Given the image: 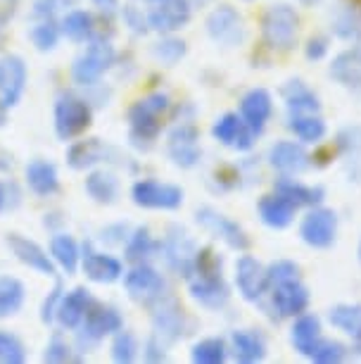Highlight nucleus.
<instances>
[{
    "instance_id": "f257e3e1",
    "label": "nucleus",
    "mask_w": 361,
    "mask_h": 364,
    "mask_svg": "<svg viewBox=\"0 0 361 364\" xmlns=\"http://www.w3.org/2000/svg\"><path fill=\"white\" fill-rule=\"evenodd\" d=\"M167 109H169L167 93H150L128 107V139H131L135 148L148 150L160 139L162 127H165L162 119H165Z\"/></svg>"
},
{
    "instance_id": "f03ea898",
    "label": "nucleus",
    "mask_w": 361,
    "mask_h": 364,
    "mask_svg": "<svg viewBox=\"0 0 361 364\" xmlns=\"http://www.w3.org/2000/svg\"><path fill=\"white\" fill-rule=\"evenodd\" d=\"M93 124V105L86 95L62 91L52 105V127L60 141H77Z\"/></svg>"
},
{
    "instance_id": "7ed1b4c3",
    "label": "nucleus",
    "mask_w": 361,
    "mask_h": 364,
    "mask_svg": "<svg viewBox=\"0 0 361 364\" xmlns=\"http://www.w3.org/2000/svg\"><path fill=\"white\" fill-rule=\"evenodd\" d=\"M119 328H124V317L117 307L110 302L93 300L81 326L77 328V353H91L93 348H98L107 336H114Z\"/></svg>"
},
{
    "instance_id": "20e7f679",
    "label": "nucleus",
    "mask_w": 361,
    "mask_h": 364,
    "mask_svg": "<svg viewBox=\"0 0 361 364\" xmlns=\"http://www.w3.org/2000/svg\"><path fill=\"white\" fill-rule=\"evenodd\" d=\"M114 63H117V50L110 41H88L86 50H81L72 63V81L79 88L98 86Z\"/></svg>"
},
{
    "instance_id": "39448f33",
    "label": "nucleus",
    "mask_w": 361,
    "mask_h": 364,
    "mask_svg": "<svg viewBox=\"0 0 361 364\" xmlns=\"http://www.w3.org/2000/svg\"><path fill=\"white\" fill-rule=\"evenodd\" d=\"M190 298L207 310H221L231 298L228 284L223 279V267H202L188 279Z\"/></svg>"
},
{
    "instance_id": "423d86ee",
    "label": "nucleus",
    "mask_w": 361,
    "mask_h": 364,
    "mask_svg": "<svg viewBox=\"0 0 361 364\" xmlns=\"http://www.w3.org/2000/svg\"><path fill=\"white\" fill-rule=\"evenodd\" d=\"M297 26L299 17L290 5H274V8L267 10V15L262 19L264 41L274 50H290L297 38Z\"/></svg>"
},
{
    "instance_id": "0eeeda50",
    "label": "nucleus",
    "mask_w": 361,
    "mask_h": 364,
    "mask_svg": "<svg viewBox=\"0 0 361 364\" xmlns=\"http://www.w3.org/2000/svg\"><path fill=\"white\" fill-rule=\"evenodd\" d=\"M26 84H29V67L22 55H0V105L8 109L17 107L24 98Z\"/></svg>"
},
{
    "instance_id": "6e6552de",
    "label": "nucleus",
    "mask_w": 361,
    "mask_h": 364,
    "mask_svg": "<svg viewBox=\"0 0 361 364\" xmlns=\"http://www.w3.org/2000/svg\"><path fill=\"white\" fill-rule=\"evenodd\" d=\"M150 317H152L155 336H160L165 343H176L186 333V314L179 300L169 293H162L157 300L150 302Z\"/></svg>"
},
{
    "instance_id": "1a4fd4ad",
    "label": "nucleus",
    "mask_w": 361,
    "mask_h": 364,
    "mask_svg": "<svg viewBox=\"0 0 361 364\" xmlns=\"http://www.w3.org/2000/svg\"><path fill=\"white\" fill-rule=\"evenodd\" d=\"M131 200L143 210H179L183 205V188L155 178H138L131 186Z\"/></svg>"
},
{
    "instance_id": "9d476101",
    "label": "nucleus",
    "mask_w": 361,
    "mask_h": 364,
    "mask_svg": "<svg viewBox=\"0 0 361 364\" xmlns=\"http://www.w3.org/2000/svg\"><path fill=\"white\" fill-rule=\"evenodd\" d=\"M148 24L152 31L176 33L186 29L193 17L190 0H148Z\"/></svg>"
},
{
    "instance_id": "9b49d317",
    "label": "nucleus",
    "mask_w": 361,
    "mask_h": 364,
    "mask_svg": "<svg viewBox=\"0 0 361 364\" xmlns=\"http://www.w3.org/2000/svg\"><path fill=\"white\" fill-rule=\"evenodd\" d=\"M81 272L86 274L88 281L93 284L110 286L114 281L124 277V262L119 257L110 255V252H102L93 245V240H86L81 245Z\"/></svg>"
},
{
    "instance_id": "f8f14e48",
    "label": "nucleus",
    "mask_w": 361,
    "mask_h": 364,
    "mask_svg": "<svg viewBox=\"0 0 361 364\" xmlns=\"http://www.w3.org/2000/svg\"><path fill=\"white\" fill-rule=\"evenodd\" d=\"M124 288L128 293V298L140 302V305H150V302H155L160 298L162 293H165V279H162V274L155 269V267H150L148 262H138L133 264L131 269L124 272Z\"/></svg>"
},
{
    "instance_id": "ddd939ff",
    "label": "nucleus",
    "mask_w": 361,
    "mask_h": 364,
    "mask_svg": "<svg viewBox=\"0 0 361 364\" xmlns=\"http://www.w3.org/2000/svg\"><path fill=\"white\" fill-rule=\"evenodd\" d=\"M5 243H8V248L12 255H15L17 262L29 267L31 272H36L40 277H48V279L57 277V267L52 262L50 252H48L43 245H38L33 238L22 236V233H8Z\"/></svg>"
},
{
    "instance_id": "4468645a",
    "label": "nucleus",
    "mask_w": 361,
    "mask_h": 364,
    "mask_svg": "<svg viewBox=\"0 0 361 364\" xmlns=\"http://www.w3.org/2000/svg\"><path fill=\"white\" fill-rule=\"evenodd\" d=\"M160 252L165 255L167 264L172 267L179 277H183V279L193 277L197 248H195L193 238L186 233V229H181V226H169L167 238H165V243H162Z\"/></svg>"
},
{
    "instance_id": "2eb2a0df",
    "label": "nucleus",
    "mask_w": 361,
    "mask_h": 364,
    "mask_svg": "<svg viewBox=\"0 0 361 364\" xmlns=\"http://www.w3.org/2000/svg\"><path fill=\"white\" fill-rule=\"evenodd\" d=\"M195 222L202 226V229H207L212 236L221 238L223 243L228 245V248L233 250H248L250 248V238L248 233L243 231V226L233 222L231 217L221 215L219 210L209 208V205H204L195 212Z\"/></svg>"
},
{
    "instance_id": "dca6fc26",
    "label": "nucleus",
    "mask_w": 361,
    "mask_h": 364,
    "mask_svg": "<svg viewBox=\"0 0 361 364\" xmlns=\"http://www.w3.org/2000/svg\"><path fill=\"white\" fill-rule=\"evenodd\" d=\"M207 33L214 43L219 46H226V48H233V46H240L245 41V22L240 17V12L231 5H219L209 12L207 22Z\"/></svg>"
},
{
    "instance_id": "f3484780",
    "label": "nucleus",
    "mask_w": 361,
    "mask_h": 364,
    "mask_svg": "<svg viewBox=\"0 0 361 364\" xmlns=\"http://www.w3.org/2000/svg\"><path fill=\"white\" fill-rule=\"evenodd\" d=\"M167 150H169V157L176 167L181 169H190L200 162V132H197L195 124L190 122H181L172 129L169 134V141H167Z\"/></svg>"
},
{
    "instance_id": "a211bd4d",
    "label": "nucleus",
    "mask_w": 361,
    "mask_h": 364,
    "mask_svg": "<svg viewBox=\"0 0 361 364\" xmlns=\"http://www.w3.org/2000/svg\"><path fill=\"white\" fill-rule=\"evenodd\" d=\"M335 233H338V215L328 208L311 210L302 219V226H299V236L311 248H331L335 243Z\"/></svg>"
},
{
    "instance_id": "6ab92c4d",
    "label": "nucleus",
    "mask_w": 361,
    "mask_h": 364,
    "mask_svg": "<svg viewBox=\"0 0 361 364\" xmlns=\"http://www.w3.org/2000/svg\"><path fill=\"white\" fill-rule=\"evenodd\" d=\"M67 164L74 171H86L98 167L102 162H117L112 157H119L117 150L112 146H107L105 141L100 139H81V141H72V146L67 148Z\"/></svg>"
},
{
    "instance_id": "aec40b11",
    "label": "nucleus",
    "mask_w": 361,
    "mask_h": 364,
    "mask_svg": "<svg viewBox=\"0 0 361 364\" xmlns=\"http://www.w3.org/2000/svg\"><path fill=\"white\" fill-rule=\"evenodd\" d=\"M212 136L221 146L233 148L238 153H245V150H250L255 146L257 134L248 127V122H245L243 117H238L235 112H226L214 122Z\"/></svg>"
},
{
    "instance_id": "412c9836",
    "label": "nucleus",
    "mask_w": 361,
    "mask_h": 364,
    "mask_svg": "<svg viewBox=\"0 0 361 364\" xmlns=\"http://www.w3.org/2000/svg\"><path fill=\"white\" fill-rule=\"evenodd\" d=\"M235 286L245 300L255 302L260 300L269 288L267 269L260 259H255L252 255H243L235 262Z\"/></svg>"
},
{
    "instance_id": "4be33fe9",
    "label": "nucleus",
    "mask_w": 361,
    "mask_h": 364,
    "mask_svg": "<svg viewBox=\"0 0 361 364\" xmlns=\"http://www.w3.org/2000/svg\"><path fill=\"white\" fill-rule=\"evenodd\" d=\"M91 302L93 295L86 286H74L72 291H65L55 314V324L62 331H77L86 317L88 307H91Z\"/></svg>"
},
{
    "instance_id": "5701e85b",
    "label": "nucleus",
    "mask_w": 361,
    "mask_h": 364,
    "mask_svg": "<svg viewBox=\"0 0 361 364\" xmlns=\"http://www.w3.org/2000/svg\"><path fill=\"white\" fill-rule=\"evenodd\" d=\"M24 183L33 196L38 198H50L60 191V171L50 160L36 157L26 164L24 169Z\"/></svg>"
},
{
    "instance_id": "b1692460",
    "label": "nucleus",
    "mask_w": 361,
    "mask_h": 364,
    "mask_svg": "<svg viewBox=\"0 0 361 364\" xmlns=\"http://www.w3.org/2000/svg\"><path fill=\"white\" fill-rule=\"evenodd\" d=\"M271 288H274L271 300H274V307L281 317H299L306 310V305H309V293L299 284V279L283 281V284H276Z\"/></svg>"
},
{
    "instance_id": "393cba45",
    "label": "nucleus",
    "mask_w": 361,
    "mask_h": 364,
    "mask_svg": "<svg viewBox=\"0 0 361 364\" xmlns=\"http://www.w3.org/2000/svg\"><path fill=\"white\" fill-rule=\"evenodd\" d=\"M52 262L60 272H65L67 277H74L81 269V245L77 243V238L67 231L52 233L50 245H48Z\"/></svg>"
},
{
    "instance_id": "a878e982",
    "label": "nucleus",
    "mask_w": 361,
    "mask_h": 364,
    "mask_svg": "<svg viewBox=\"0 0 361 364\" xmlns=\"http://www.w3.org/2000/svg\"><path fill=\"white\" fill-rule=\"evenodd\" d=\"M84 191L88 193L93 203L98 205H112L119 198V176L112 169L105 167H93L88 169Z\"/></svg>"
},
{
    "instance_id": "bb28decb",
    "label": "nucleus",
    "mask_w": 361,
    "mask_h": 364,
    "mask_svg": "<svg viewBox=\"0 0 361 364\" xmlns=\"http://www.w3.org/2000/svg\"><path fill=\"white\" fill-rule=\"evenodd\" d=\"M271 95L269 91H264V88H252L243 95L240 100V117L245 122H248V127L252 129L255 134H262L264 127H267L269 117H271Z\"/></svg>"
},
{
    "instance_id": "cd10ccee",
    "label": "nucleus",
    "mask_w": 361,
    "mask_h": 364,
    "mask_svg": "<svg viewBox=\"0 0 361 364\" xmlns=\"http://www.w3.org/2000/svg\"><path fill=\"white\" fill-rule=\"evenodd\" d=\"M269 162H271V167L278 169L281 174L295 176V174H302V171L309 167V155H306V150L302 146H297V143L281 141L269 150Z\"/></svg>"
},
{
    "instance_id": "c85d7f7f",
    "label": "nucleus",
    "mask_w": 361,
    "mask_h": 364,
    "mask_svg": "<svg viewBox=\"0 0 361 364\" xmlns=\"http://www.w3.org/2000/svg\"><path fill=\"white\" fill-rule=\"evenodd\" d=\"M231 350L233 357L240 364H257L267 357V343L257 331L240 328V331L231 333Z\"/></svg>"
},
{
    "instance_id": "c756f323",
    "label": "nucleus",
    "mask_w": 361,
    "mask_h": 364,
    "mask_svg": "<svg viewBox=\"0 0 361 364\" xmlns=\"http://www.w3.org/2000/svg\"><path fill=\"white\" fill-rule=\"evenodd\" d=\"M295 212H297V205L290 203L288 198L281 193L264 196L260 200V217L271 229H285V226H290V222L295 219Z\"/></svg>"
},
{
    "instance_id": "7c9ffc66",
    "label": "nucleus",
    "mask_w": 361,
    "mask_h": 364,
    "mask_svg": "<svg viewBox=\"0 0 361 364\" xmlns=\"http://www.w3.org/2000/svg\"><path fill=\"white\" fill-rule=\"evenodd\" d=\"M290 341L299 355L311 357V353L321 343V321H318L316 314H299V319L292 326Z\"/></svg>"
},
{
    "instance_id": "2f4dec72",
    "label": "nucleus",
    "mask_w": 361,
    "mask_h": 364,
    "mask_svg": "<svg viewBox=\"0 0 361 364\" xmlns=\"http://www.w3.org/2000/svg\"><path fill=\"white\" fill-rule=\"evenodd\" d=\"M60 29H62V36L70 38L72 43H88L95 31V15L81 8L67 10L60 19Z\"/></svg>"
},
{
    "instance_id": "473e14b6",
    "label": "nucleus",
    "mask_w": 361,
    "mask_h": 364,
    "mask_svg": "<svg viewBox=\"0 0 361 364\" xmlns=\"http://www.w3.org/2000/svg\"><path fill=\"white\" fill-rule=\"evenodd\" d=\"M331 77L347 88L361 91V48L340 53L331 65Z\"/></svg>"
},
{
    "instance_id": "72a5a7b5",
    "label": "nucleus",
    "mask_w": 361,
    "mask_h": 364,
    "mask_svg": "<svg viewBox=\"0 0 361 364\" xmlns=\"http://www.w3.org/2000/svg\"><path fill=\"white\" fill-rule=\"evenodd\" d=\"M26 300V286L22 279L0 274V319H10L22 312Z\"/></svg>"
},
{
    "instance_id": "f704fd0d",
    "label": "nucleus",
    "mask_w": 361,
    "mask_h": 364,
    "mask_svg": "<svg viewBox=\"0 0 361 364\" xmlns=\"http://www.w3.org/2000/svg\"><path fill=\"white\" fill-rule=\"evenodd\" d=\"M160 248H162V243H157V240L152 238L148 226H138V229H133L128 233V238L124 243V259L131 264L148 262L155 252H160Z\"/></svg>"
},
{
    "instance_id": "c9c22d12",
    "label": "nucleus",
    "mask_w": 361,
    "mask_h": 364,
    "mask_svg": "<svg viewBox=\"0 0 361 364\" xmlns=\"http://www.w3.org/2000/svg\"><path fill=\"white\" fill-rule=\"evenodd\" d=\"M283 98H285V105L290 109V114L318 112V109H321V102H318L316 93L299 79H292L283 86Z\"/></svg>"
},
{
    "instance_id": "e433bc0d",
    "label": "nucleus",
    "mask_w": 361,
    "mask_h": 364,
    "mask_svg": "<svg viewBox=\"0 0 361 364\" xmlns=\"http://www.w3.org/2000/svg\"><path fill=\"white\" fill-rule=\"evenodd\" d=\"M62 38V29L55 17L50 19H33V26L29 29V41L38 53H52Z\"/></svg>"
},
{
    "instance_id": "4c0bfd02",
    "label": "nucleus",
    "mask_w": 361,
    "mask_h": 364,
    "mask_svg": "<svg viewBox=\"0 0 361 364\" xmlns=\"http://www.w3.org/2000/svg\"><path fill=\"white\" fill-rule=\"evenodd\" d=\"M288 129L304 143H316L326 136V122L318 117V112H299L290 114Z\"/></svg>"
},
{
    "instance_id": "58836bf2",
    "label": "nucleus",
    "mask_w": 361,
    "mask_h": 364,
    "mask_svg": "<svg viewBox=\"0 0 361 364\" xmlns=\"http://www.w3.org/2000/svg\"><path fill=\"white\" fill-rule=\"evenodd\" d=\"M331 324L352 336L361 346V305H335L328 314Z\"/></svg>"
},
{
    "instance_id": "ea45409f",
    "label": "nucleus",
    "mask_w": 361,
    "mask_h": 364,
    "mask_svg": "<svg viewBox=\"0 0 361 364\" xmlns=\"http://www.w3.org/2000/svg\"><path fill=\"white\" fill-rule=\"evenodd\" d=\"M276 193L285 196L290 203H295L297 208H302V205H318L323 200V188L302 186V183L292 181V178H283V181H278Z\"/></svg>"
},
{
    "instance_id": "a19ab883",
    "label": "nucleus",
    "mask_w": 361,
    "mask_h": 364,
    "mask_svg": "<svg viewBox=\"0 0 361 364\" xmlns=\"http://www.w3.org/2000/svg\"><path fill=\"white\" fill-rule=\"evenodd\" d=\"M228 357V348L223 338H202L190 350V360L195 364H223Z\"/></svg>"
},
{
    "instance_id": "79ce46f5",
    "label": "nucleus",
    "mask_w": 361,
    "mask_h": 364,
    "mask_svg": "<svg viewBox=\"0 0 361 364\" xmlns=\"http://www.w3.org/2000/svg\"><path fill=\"white\" fill-rule=\"evenodd\" d=\"M138 338L126 331V328H119L117 333L112 336V346H110V355H112V362L117 364H131L138 360Z\"/></svg>"
},
{
    "instance_id": "37998d69",
    "label": "nucleus",
    "mask_w": 361,
    "mask_h": 364,
    "mask_svg": "<svg viewBox=\"0 0 361 364\" xmlns=\"http://www.w3.org/2000/svg\"><path fill=\"white\" fill-rule=\"evenodd\" d=\"M186 41L176 38L174 33H165V38H160L157 43L152 46V55L160 60L162 65H176L181 63L183 58H186Z\"/></svg>"
},
{
    "instance_id": "c03bdc74",
    "label": "nucleus",
    "mask_w": 361,
    "mask_h": 364,
    "mask_svg": "<svg viewBox=\"0 0 361 364\" xmlns=\"http://www.w3.org/2000/svg\"><path fill=\"white\" fill-rule=\"evenodd\" d=\"M43 362H50V364H65V362H74V360H81V355H77L72 343H67V338H62L60 333L52 336L50 341L45 343L43 348Z\"/></svg>"
},
{
    "instance_id": "a18cd8bd",
    "label": "nucleus",
    "mask_w": 361,
    "mask_h": 364,
    "mask_svg": "<svg viewBox=\"0 0 361 364\" xmlns=\"http://www.w3.org/2000/svg\"><path fill=\"white\" fill-rule=\"evenodd\" d=\"M26 362V346L17 333L0 328V364H22Z\"/></svg>"
},
{
    "instance_id": "49530a36",
    "label": "nucleus",
    "mask_w": 361,
    "mask_h": 364,
    "mask_svg": "<svg viewBox=\"0 0 361 364\" xmlns=\"http://www.w3.org/2000/svg\"><path fill=\"white\" fill-rule=\"evenodd\" d=\"M347 357V348L343 346V343L338 341H323L316 346V350L311 353L309 360H314L318 364H335V362H343Z\"/></svg>"
},
{
    "instance_id": "de8ad7c7",
    "label": "nucleus",
    "mask_w": 361,
    "mask_h": 364,
    "mask_svg": "<svg viewBox=\"0 0 361 364\" xmlns=\"http://www.w3.org/2000/svg\"><path fill=\"white\" fill-rule=\"evenodd\" d=\"M119 12H121V19H124V24L128 26V31H133L135 36H145V33L150 31L148 15H143V10L135 8L133 3L124 5V8H121Z\"/></svg>"
},
{
    "instance_id": "09e8293b",
    "label": "nucleus",
    "mask_w": 361,
    "mask_h": 364,
    "mask_svg": "<svg viewBox=\"0 0 361 364\" xmlns=\"http://www.w3.org/2000/svg\"><path fill=\"white\" fill-rule=\"evenodd\" d=\"M267 279H269V286H276V284H283V281H292V279H299V267L290 259H278L267 269Z\"/></svg>"
},
{
    "instance_id": "8fccbe9b",
    "label": "nucleus",
    "mask_w": 361,
    "mask_h": 364,
    "mask_svg": "<svg viewBox=\"0 0 361 364\" xmlns=\"http://www.w3.org/2000/svg\"><path fill=\"white\" fill-rule=\"evenodd\" d=\"M62 295H65V288L57 281L55 288H52V291L43 298V305H40V321H43L45 326L55 324V314H57V307H60V300H62Z\"/></svg>"
},
{
    "instance_id": "3c124183",
    "label": "nucleus",
    "mask_w": 361,
    "mask_h": 364,
    "mask_svg": "<svg viewBox=\"0 0 361 364\" xmlns=\"http://www.w3.org/2000/svg\"><path fill=\"white\" fill-rule=\"evenodd\" d=\"M167 346L169 343H165L160 336L152 333L145 341V346H143V360L145 362H165L167 360Z\"/></svg>"
},
{
    "instance_id": "603ef678",
    "label": "nucleus",
    "mask_w": 361,
    "mask_h": 364,
    "mask_svg": "<svg viewBox=\"0 0 361 364\" xmlns=\"http://www.w3.org/2000/svg\"><path fill=\"white\" fill-rule=\"evenodd\" d=\"M19 203H22V196H19L15 183L0 178V215L8 210H15Z\"/></svg>"
},
{
    "instance_id": "864d4df0",
    "label": "nucleus",
    "mask_w": 361,
    "mask_h": 364,
    "mask_svg": "<svg viewBox=\"0 0 361 364\" xmlns=\"http://www.w3.org/2000/svg\"><path fill=\"white\" fill-rule=\"evenodd\" d=\"M128 226L126 224H110L100 231V240L107 245H124L126 238H128Z\"/></svg>"
},
{
    "instance_id": "5fc2aeb1",
    "label": "nucleus",
    "mask_w": 361,
    "mask_h": 364,
    "mask_svg": "<svg viewBox=\"0 0 361 364\" xmlns=\"http://www.w3.org/2000/svg\"><path fill=\"white\" fill-rule=\"evenodd\" d=\"M326 50H328V41L323 36H316V38H309V43H306V58L309 60H321Z\"/></svg>"
},
{
    "instance_id": "6e6d98bb",
    "label": "nucleus",
    "mask_w": 361,
    "mask_h": 364,
    "mask_svg": "<svg viewBox=\"0 0 361 364\" xmlns=\"http://www.w3.org/2000/svg\"><path fill=\"white\" fill-rule=\"evenodd\" d=\"M93 8L105 17H114L119 12V0H91Z\"/></svg>"
},
{
    "instance_id": "4d7b16f0",
    "label": "nucleus",
    "mask_w": 361,
    "mask_h": 364,
    "mask_svg": "<svg viewBox=\"0 0 361 364\" xmlns=\"http://www.w3.org/2000/svg\"><path fill=\"white\" fill-rule=\"evenodd\" d=\"M15 12H17V0H0V29L10 22Z\"/></svg>"
},
{
    "instance_id": "13d9d810",
    "label": "nucleus",
    "mask_w": 361,
    "mask_h": 364,
    "mask_svg": "<svg viewBox=\"0 0 361 364\" xmlns=\"http://www.w3.org/2000/svg\"><path fill=\"white\" fill-rule=\"evenodd\" d=\"M65 219H62V215H57V212H52V215H45V219H43V226L48 231H52V233H57V226L62 224Z\"/></svg>"
},
{
    "instance_id": "bf43d9fd",
    "label": "nucleus",
    "mask_w": 361,
    "mask_h": 364,
    "mask_svg": "<svg viewBox=\"0 0 361 364\" xmlns=\"http://www.w3.org/2000/svg\"><path fill=\"white\" fill-rule=\"evenodd\" d=\"M10 167H12V160L3 153V150H0V171H8Z\"/></svg>"
},
{
    "instance_id": "052dcab7",
    "label": "nucleus",
    "mask_w": 361,
    "mask_h": 364,
    "mask_svg": "<svg viewBox=\"0 0 361 364\" xmlns=\"http://www.w3.org/2000/svg\"><path fill=\"white\" fill-rule=\"evenodd\" d=\"M209 3H212V0H190L193 8H204V5H209Z\"/></svg>"
},
{
    "instance_id": "680f3d73",
    "label": "nucleus",
    "mask_w": 361,
    "mask_h": 364,
    "mask_svg": "<svg viewBox=\"0 0 361 364\" xmlns=\"http://www.w3.org/2000/svg\"><path fill=\"white\" fill-rule=\"evenodd\" d=\"M5 117H8V107H3V105H0V127L5 124Z\"/></svg>"
},
{
    "instance_id": "e2e57ef3",
    "label": "nucleus",
    "mask_w": 361,
    "mask_h": 364,
    "mask_svg": "<svg viewBox=\"0 0 361 364\" xmlns=\"http://www.w3.org/2000/svg\"><path fill=\"white\" fill-rule=\"evenodd\" d=\"M299 3H302V5H316L318 0H299Z\"/></svg>"
},
{
    "instance_id": "0e129e2a",
    "label": "nucleus",
    "mask_w": 361,
    "mask_h": 364,
    "mask_svg": "<svg viewBox=\"0 0 361 364\" xmlns=\"http://www.w3.org/2000/svg\"><path fill=\"white\" fill-rule=\"evenodd\" d=\"M357 38L361 41V15H359V29H357Z\"/></svg>"
},
{
    "instance_id": "69168bd1",
    "label": "nucleus",
    "mask_w": 361,
    "mask_h": 364,
    "mask_svg": "<svg viewBox=\"0 0 361 364\" xmlns=\"http://www.w3.org/2000/svg\"><path fill=\"white\" fill-rule=\"evenodd\" d=\"M359 259H361V245H359Z\"/></svg>"
},
{
    "instance_id": "338daca9",
    "label": "nucleus",
    "mask_w": 361,
    "mask_h": 364,
    "mask_svg": "<svg viewBox=\"0 0 361 364\" xmlns=\"http://www.w3.org/2000/svg\"><path fill=\"white\" fill-rule=\"evenodd\" d=\"M138 3H148V0H138Z\"/></svg>"
}]
</instances>
